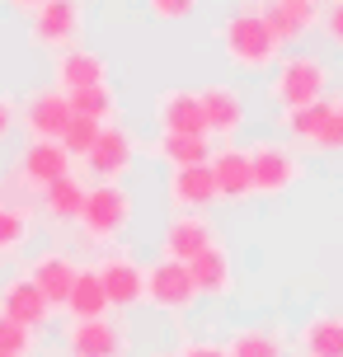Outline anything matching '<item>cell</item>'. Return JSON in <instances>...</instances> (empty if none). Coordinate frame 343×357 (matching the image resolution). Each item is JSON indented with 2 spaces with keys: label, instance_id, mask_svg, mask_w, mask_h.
<instances>
[{
  "label": "cell",
  "instance_id": "cell-1",
  "mask_svg": "<svg viewBox=\"0 0 343 357\" xmlns=\"http://www.w3.org/2000/svg\"><path fill=\"white\" fill-rule=\"evenodd\" d=\"M221 52L235 71H273L277 56H282V43L268 33V24L259 19V10H240L221 24Z\"/></svg>",
  "mask_w": 343,
  "mask_h": 357
},
{
  "label": "cell",
  "instance_id": "cell-2",
  "mask_svg": "<svg viewBox=\"0 0 343 357\" xmlns=\"http://www.w3.org/2000/svg\"><path fill=\"white\" fill-rule=\"evenodd\" d=\"M329 94V61L315 52H291V56H277L273 66V80H268V99L282 113L291 108H306L315 99Z\"/></svg>",
  "mask_w": 343,
  "mask_h": 357
},
{
  "label": "cell",
  "instance_id": "cell-3",
  "mask_svg": "<svg viewBox=\"0 0 343 357\" xmlns=\"http://www.w3.org/2000/svg\"><path fill=\"white\" fill-rule=\"evenodd\" d=\"M132 216H137V202H132V193L123 183H94V188H85L75 226H80V235L90 245H113L132 226Z\"/></svg>",
  "mask_w": 343,
  "mask_h": 357
},
{
  "label": "cell",
  "instance_id": "cell-4",
  "mask_svg": "<svg viewBox=\"0 0 343 357\" xmlns=\"http://www.w3.org/2000/svg\"><path fill=\"white\" fill-rule=\"evenodd\" d=\"M282 123H287V137L296 146L325 151V155L343 151V113L334 99H315L306 108H291V113H282Z\"/></svg>",
  "mask_w": 343,
  "mask_h": 357
},
{
  "label": "cell",
  "instance_id": "cell-5",
  "mask_svg": "<svg viewBox=\"0 0 343 357\" xmlns=\"http://www.w3.org/2000/svg\"><path fill=\"white\" fill-rule=\"evenodd\" d=\"M250 178L259 197H282L301 183V155L287 142H254L250 146Z\"/></svg>",
  "mask_w": 343,
  "mask_h": 357
},
{
  "label": "cell",
  "instance_id": "cell-6",
  "mask_svg": "<svg viewBox=\"0 0 343 357\" xmlns=\"http://www.w3.org/2000/svg\"><path fill=\"white\" fill-rule=\"evenodd\" d=\"M80 29H85V5L80 0H43L33 10V38L43 52H66V47H80Z\"/></svg>",
  "mask_w": 343,
  "mask_h": 357
},
{
  "label": "cell",
  "instance_id": "cell-7",
  "mask_svg": "<svg viewBox=\"0 0 343 357\" xmlns=\"http://www.w3.org/2000/svg\"><path fill=\"white\" fill-rule=\"evenodd\" d=\"M146 305H155L160 315H188L198 305V291H193V278L188 268L174 264V259H155L146 268Z\"/></svg>",
  "mask_w": 343,
  "mask_h": 357
},
{
  "label": "cell",
  "instance_id": "cell-8",
  "mask_svg": "<svg viewBox=\"0 0 343 357\" xmlns=\"http://www.w3.org/2000/svg\"><path fill=\"white\" fill-rule=\"evenodd\" d=\"M33 235V188L19 174L0 178V254H19Z\"/></svg>",
  "mask_w": 343,
  "mask_h": 357
},
{
  "label": "cell",
  "instance_id": "cell-9",
  "mask_svg": "<svg viewBox=\"0 0 343 357\" xmlns=\"http://www.w3.org/2000/svg\"><path fill=\"white\" fill-rule=\"evenodd\" d=\"M19 123L29 132V142H61V132L71 123V99L56 85L33 89V94L19 104Z\"/></svg>",
  "mask_w": 343,
  "mask_h": 357
},
{
  "label": "cell",
  "instance_id": "cell-10",
  "mask_svg": "<svg viewBox=\"0 0 343 357\" xmlns=\"http://www.w3.org/2000/svg\"><path fill=\"white\" fill-rule=\"evenodd\" d=\"M85 165H90V174L99 178V183H118V178H127V169L137 165V137H132L127 127H118V123L99 127V137H94Z\"/></svg>",
  "mask_w": 343,
  "mask_h": 357
},
{
  "label": "cell",
  "instance_id": "cell-11",
  "mask_svg": "<svg viewBox=\"0 0 343 357\" xmlns=\"http://www.w3.org/2000/svg\"><path fill=\"white\" fill-rule=\"evenodd\" d=\"M94 273H99V287H104V296H109V310H132V305H142L146 268L137 264L132 254H109Z\"/></svg>",
  "mask_w": 343,
  "mask_h": 357
},
{
  "label": "cell",
  "instance_id": "cell-12",
  "mask_svg": "<svg viewBox=\"0 0 343 357\" xmlns=\"http://www.w3.org/2000/svg\"><path fill=\"white\" fill-rule=\"evenodd\" d=\"M66 357H127V329L104 320H71L66 329Z\"/></svg>",
  "mask_w": 343,
  "mask_h": 357
},
{
  "label": "cell",
  "instance_id": "cell-13",
  "mask_svg": "<svg viewBox=\"0 0 343 357\" xmlns=\"http://www.w3.org/2000/svg\"><path fill=\"white\" fill-rule=\"evenodd\" d=\"M259 19H264L268 33L287 47V43H301V38L320 24V5H315V0H259Z\"/></svg>",
  "mask_w": 343,
  "mask_h": 357
},
{
  "label": "cell",
  "instance_id": "cell-14",
  "mask_svg": "<svg viewBox=\"0 0 343 357\" xmlns=\"http://www.w3.org/2000/svg\"><path fill=\"white\" fill-rule=\"evenodd\" d=\"M198 104H202V127H207V137H221V142L240 137V127H245V99H240V89L207 85V89H198Z\"/></svg>",
  "mask_w": 343,
  "mask_h": 357
},
{
  "label": "cell",
  "instance_id": "cell-15",
  "mask_svg": "<svg viewBox=\"0 0 343 357\" xmlns=\"http://www.w3.org/2000/svg\"><path fill=\"white\" fill-rule=\"evenodd\" d=\"M183 268H188V278H193V291H198V296H212V301L231 296V287H235V264H231V254H226V245H221V240H212L207 250L193 254Z\"/></svg>",
  "mask_w": 343,
  "mask_h": 357
},
{
  "label": "cell",
  "instance_id": "cell-16",
  "mask_svg": "<svg viewBox=\"0 0 343 357\" xmlns=\"http://www.w3.org/2000/svg\"><path fill=\"white\" fill-rule=\"evenodd\" d=\"M217 235H212V221L202 212H179L160 235V259H174V264H188L193 254H202L212 245Z\"/></svg>",
  "mask_w": 343,
  "mask_h": 357
},
{
  "label": "cell",
  "instance_id": "cell-17",
  "mask_svg": "<svg viewBox=\"0 0 343 357\" xmlns=\"http://www.w3.org/2000/svg\"><path fill=\"white\" fill-rule=\"evenodd\" d=\"M151 113H155L160 137H165V132H183V137L207 132V127H202L198 89H160V94H155V104H151Z\"/></svg>",
  "mask_w": 343,
  "mask_h": 357
},
{
  "label": "cell",
  "instance_id": "cell-18",
  "mask_svg": "<svg viewBox=\"0 0 343 357\" xmlns=\"http://www.w3.org/2000/svg\"><path fill=\"white\" fill-rule=\"evenodd\" d=\"M75 259L71 254H61V250H47V254H38L33 259V268L24 273L29 282L43 291V301L52 305V310H61L66 305V296H71V282H75Z\"/></svg>",
  "mask_w": 343,
  "mask_h": 357
},
{
  "label": "cell",
  "instance_id": "cell-19",
  "mask_svg": "<svg viewBox=\"0 0 343 357\" xmlns=\"http://www.w3.org/2000/svg\"><path fill=\"white\" fill-rule=\"evenodd\" d=\"M207 169H212L217 197H226V202H245V197H254V178H250V151H245V146H221V151H212V160H207Z\"/></svg>",
  "mask_w": 343,
  "mask_h": 357
},
{
  "label": "cell",
  "instance_id": "cell-20",
  "mask_svg": "<svg viewBox=\"0 0 343 357\" xmlns=\"http://www.w3.org/2000/svg\"><path fill=\"white\" fill-rule=\"evenodd\" d=\"M15 174L38 193V188L56 183L61 174H71V155H66V146H61V142H29V146H24V155H19Z\"/></svg>",
  "mask_w": 343,
  "mask_h": 357
},
{
  "label": "cell",
  "instance_id": "cell-21",
  "mask_svg": "<svg viewBox=\"0 0 343 357\" xmlns=\"http://www.w3.org/2000/svg\"><path fill=\"white\" fill-rule=\"evenodd\" d=\"M52 75L61 94H75V89H90V85H109V61L90 47H66V52H56Z\"/></svg>",
  "mask_w": 343,
  "mask_h": 357
},
{
  "label": "cell",
  "instance_id": "cell-22",
  "mask_svg": "<svg viewBox=\"0 0 343 357\" xmlns=\"http://www.w3.org/2000/svg\"><path fill=\"white\" fill-rule=\"evenodd\" d=\"M169 202L179 207V212H202L217 202V183H212V169L207 165H183L169 174Z\"/></svg>",
  "mask_w": 343,
  "mask_h": 357
},
{
  "label": "cell",
  "instance_id": "cell-23",
  "mask_svg": "<svg viewBox=\"0 0 343 357\" xmlns=\"http://www.w3.org/2000/svg\"><path fill=\"white\" fill-rule=\"evenodd\" d=\"M0 310L10 315L15 324H24V329H43L47 324V315H52V305L43 301V291H38L29 278H15V282H5L0 287Z\"/></svg>",
  "mask_w": 343,
  "mask_h": 357
},
{
  "label": "cell",
  "instance_id": "cell-24",
  "mask_svg": "<svg viewBox=\"0 0 343 357\" xmlns=\"http://www.w3.org/2000/svg\"><path fill=\"white\" fill-rule=\"evenodd\" d=\"M221 353L226 357H287V339L273 324H235L226 334V343H221Z\"/></svg>",
  "mask_w": 343,
  "mask_h": 357
},
{
  "label": "cell",
  "instance_id": "cell-25",
  "mask_svg": "<svg viewBox=\"0 0 343 357\" xmlns=\"http://www.w3.org/2000/svg\"><path fill=\"white\" fill-rule=\"evenodd\" d=\"M296 353L301 357H343V315L320 310L296 329Z\"/></svg>",
  "mask_w": 343,
  "mask_h": 357
},
{
  "label": "cell",
  "instance_id": "cell-26",
  "mask_svg": "<svg viewBox=\"0 0 343 357\" xmlns=\"http://www.w3.org/2000/svg\"><path fill=\"white\" fill-rule=\"evenodd\" d=\"M71 320H104L109 315V296L99 287V273L94 268H75V282H71V296L61 305Z\"/></svg>",
  "mask_w": 343,
  "mask_h": 357
},
{
  "label": "cell",
  "instance_id": "cell-27",
  "mask_svg": "<svg viewBox=\"0 0 343 357\" xmlns=\"http://www.w3.org/2000/svg\"><path fill=\"white\" fill-rule=\"evenodd\" d=\"M38 197H43V212L52 216V221H75L80 216V202H85V178L61 174L56 183L38 188Z\"/></svg>",
  "mask_w": 343,
  "mask_h": 357
},
{
  "label": "cell",
  "instance_id": "cell-28",
  "mask_svg": "<svg viewBox=\"0 0 343 357\" xmlns=\"http://www.w3.org/2000/svg\"><path fill=\"white\" fill-rule=\"evenodd\" d=\"M155 155L169 160L174 169H183V165H207V160H212V137H207V132H198V137L165 132L160 142H155Z\"/></svg>",
  "mask_w": 343,
  "mask_h": 357
},
{
  "label": "cell",
  "instance_id": "cell-29",
  "mask_svg": "<svg viewBox=\"0 0 343 357\" xmlns=\"http://www.w3.org/2000/svg\"><path fill=\"white\" fill-rule=\"evenodd\" d=\"M71 99V113L75 118H90V123H113L118 118V94H113V85H90V89H75V94H66Z\"/></svg>",
  "mask_w": 343,
  "mask_h": 357
},
{
  "label": "cell",
  "instance_id": "cell-30",
  "mask_svg": "<svg viewBox=\"0 0 343 357\" xmlns=\"http://www.w3.org/2000/svg\"><path fill=\"white\" fill-rule=\"evenodd\" d=\"M104 127H109V123H104ZM94 137H99V123L75 118V113H71V123H66V132H61V146H66V155H71V160H85V155H90V146H94Z\"/></svg>",
  "mask_w": 343,
  "mask_h": 357
},
{
  "label": "cell",
  "instance_id": "cell-31",
  "mask_svg": "<svg viewBox=\"0 0 343 357\" xmlns=\"http://www.w3.org/2000/svg\"><path fill=\"white\" fill-rule=\"evenodd\" d=\"M33 343H38L33 329L15 324L5 310H0V357H29V353H33Z\"/></svg>",
  "mask_w": 343,
  "mask_h": 357
},
{
  "label": "cell",
  "instance_id": "cell-32",
  "mask_svg": "<svg viewBox=\"0 0 343 357\" xmlns=\"http://www.w3.org/2000/svg\"><path fill=\"white\" fill-rule=\"evenodd\" d=\"M146 10H151V19H160V24H179V19H188L198 10V0H146Z\"/></svg>",
  "mask_w": 343,
  "mask_h": 357
},
{
  "label": "cell",
  "instance_id": "cell-33",
  "mask_svg": "<svg viewBox=\"0 0 343 357\" xmlns=\"http://www.w3.org/2000/svg\"><path fill=\"white\" fill-rule=\"evenodd\" d=\"M320 29H325V43L343 52V0H334L325 15H320Z\"/></svg>",
  "mask_w": 343,
  "mask_h": 357
},
{
  "label": "cell",
  "instance_id": "cell-34",
  "mask_svg": "<svg viewBox=\"0 0 343 357\" xmlns=\"http://www.w3.org/2000/svg\"><path fill=\"white\" fill-rule=\"evenodd\" d=\"M174 357H226V353H221V343H217V339H188Z\"/></svg>",
  "mask_w": 343,
  "mask_h": 357
},
{
  "label": "cell",
  "instance_id": "cell-35",
  "mask_svg": "<svg viewBox=\"0 0 343 357\" xmlns=\"http://www.w3.org/2000/svg\"><path fill=\"white\" fill-rule=\"evenodd\" d=\"M15 123H19V104L10 99V94H0V142L15 132Z\"/></svg>",
  "mask_w": 343,
  "mask_h": 357
},
{
  "label": "cell",
  "instance_id": "cell-36",
  "mask_svg": "<svg viewBox=\"0 0 343 357\" xmlns=\"http://www.w3.org/2000/svg\"><path fill=\"white\" fill-rule=\"evenodd\" d=\"M5 5H15V10H24V15H33V10L43 5V0H5Z\"/></svg>",
  "mask_w": 343,
  "mask_h": 357
},
{
  "label": "cell",
  "instance_id": "cell-37",
  "mask_svg": "<svg viewBox=\"0 0 343 357\" xmlns=\"http://www.w3.org/2000/svg\"><path fill=\"white\" fill-rule=\"evenodd\" d=\"M151 357H174V353H151Z\"/></svg>",
  "mask_w": 343,
  "mask_h": 357
},
{
  "label": "cell",
  "instance_id": "cell-38",
  "mask_svg": "<svg viewBox=\"0 0 343 357\" xmlns=\"http://www.w3.org/2000/svg\"><path fill=\"white\" fill-rule=\"evenodd\" d=\"M339 113H343V99H339Z\"/></svg>",
  "mask_w": 343,
  "mask_h": 357
},
{
  "label": "cell",
  "instance_id": "cell-39",
  "mask_svg": "<svg viewBox=\"0 0 343 357\" xmlns=\"http://www.w3.org/2000/svg\"><path fill=\"white\" fill-rule=\"evenodd\" d=\"M315 5H320V0H315Z\"/></svg>",
  "mask_w": 343,
  "mask_h": 357
}]
</instances>
